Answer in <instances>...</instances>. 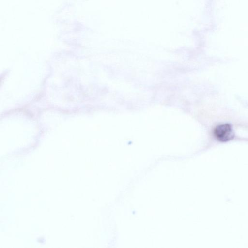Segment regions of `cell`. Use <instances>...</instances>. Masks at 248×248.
Returning a JSON list of instances; mask_svg holds the SVG:
<instances>
[{
  "mask_svg": "<svg viewBox=\"0 0 248 248\" xmlns=\"http://www.w3.org/2000/svg\"><path fill=\"white\" fill-rule=\"evenodd\" d=\"M214 132L217 139L222 142L229 141L234 137L232 127L228 124L217 125Z\"/></svg>",
  "mask_w": 248,
  "mask_h": 248,
  "instance_id": "obj_1",
  "label": "cell"
}]
</instances>
